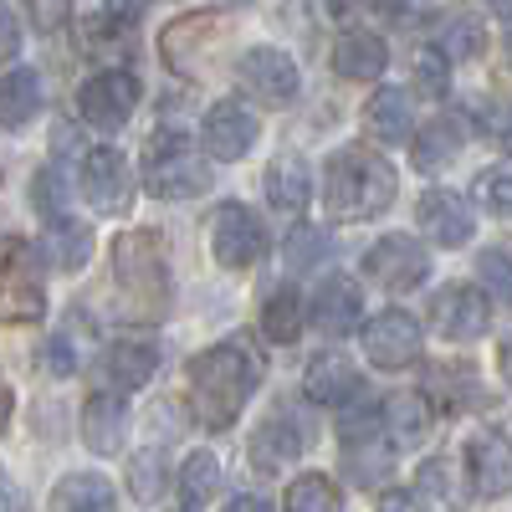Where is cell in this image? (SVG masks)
<instances>
[{
  "instance_id": "7bdbcfd3",
  "label": "cell",
  "mask_w": 512,
  "mask_h": 512,
  "mask_svg": "<svg viewBox=\"0 0 512 512\" xmlns=\"http://www.w3.org/2000/svg\"><path fill=\"white\" fill-rule=\"evenodd\" d=\"M420 487H425V492H446V497H451V472H446L441 461H431V466L420 472ZM451 502H456V497H451Z\"/></svg>"
},
{
  "instance_id": "44dd1931",
  "label": "cell",
  "mask_w": 512,
  "mask_h": 512,
  "mask_svg": "<svg viewBox=\"0 0 512 512\" xmlns=\"http://www.w3.org/2000/svg\"><path fill=\"white\" fill-rule=\"evenodd\" d=\"M364 123H369L374 139L405 144L410 128H415V98H410V88H379L369 98V108H364Z\"/></svg>"
},
{
  "instance_id": "4dcf8cb0",
  "label": "cell",
  "mask_w": 512,
  "mask_h": 512,
  "mask_svg": "<svg viewBox=\"0 0 512 512\" xmlns=\"http://www.w3.org/2000/svg\"><path fill=\"white\" fill-rule=\"evenodd\" d=\"M210 497H221V461L210 451H190L185 466H180V502L205 507Z\"/></svg>"
},
{
  "instance_id": "d590c367",
  "label": "cell",
  "mask_w": 512,
  "mask_h": 512,
  "mask_svg": "<svg viewBox=\"0 0 512 512\" xmlns=\"http://www.w3.org/2000/svg\"><path fill=\"white\" fill-rule=\"evenodd\" d=\"M482 21H472V16H456V21H446L441 26V41H436V47H441V57L446 62H466V57H477L482 52Z\"/></svg>"
},
{
  "instance_id": "5b68a950",
  "label": "cell",
  "mask_w": 512,
  "mask_h": 512,
  "mask_svg": "<svg viewBox=\"0 0 512 512\" xmlns=\"http://www.w3.org/2000/svg\"><path fill=\"white\" fill-rule=\"evenodd\" d=\"M144 190L154 200H195L210 190V164L200 154H190L185 144L164 139L149 159H144Z\"/></svg>"
},
{
  "instance_id": "d6a6232c",
  "label": "cell",
  "mask_w": 512,
  "mask_h": 512,
  "mask_svg": "<svg viewBox=\"0 0 512 512\" xmlns=\"http://www.w3.org/2000/svg\"><path fill=\"white\" fill-rule=\"evenodd\" d=\"M328 251H333V241H328L323 226H297V231L287 236L282 262H287V272H313V267L328 262Z\"/></svg>"
},
{
  "instance_id": "7402d4cb",
  "label": "cell",
  "mask_w": 512,
  "mask_h": 512,
  "mask_svg": "<svg viewBox=\"0 0 512 512\" xmlns=\"http://www.w3.org/2000/svg\"><path fill=\"white\" fill-rule=\"evenodd\" d=\"M308 313H313V323L323 333H349L359 323V313H364V292L349 277H333V282H323L313 292V308Z\"/></svg>"
},
{
  "instance_id": "ee69618b",
  "label": "cell",
  "mask_w": 512,
  "mask_h": 512,
  "mask_svg": "<svg viewBox=\"0 0 512 512\" xmlns=\"http://www.w3.org/2000/svg\"><path fill=\"white\" fill-rule=\"evenodd\" d=\"M379 512H425V502L415 492H384L379 497Z\"/></svg>"
},
{
  "instance_id": "836d02e7",
  "label": "cell",
  "mask_w": 512,
  "mask_h": 512,
  "mask_svg": "<svg viewBox=\"0 0 512 512\" xmlns=\"http://www.w3.org/2000/svg\"><path fill=\"white\" fill-rule=\"evenodd\" d=\"M287 512H344V497H338V487L328 477L308 472L287 487Z\"/></svg>"
},
{
  "instance_id": "484cf974",
  "label": "cell",
  "mask_w": 512,
  "mask_h": 512,
  "mask_svg": "<svg viewBox=\"0 0 512 512\" xmlns=\"http://www.w3.org/2000/svg\"><path fill=\"white\" fill-rule=\"evenodd\" d=\"M41 113V77L36 67H11L0 77V128H26Z\"/></svg>"
},
{
  "instance_id": "ba28073f",
  "label": "cell",
  "mask_w": 512,
  "mask_h": 512,
  "mask_svg": "<svg viewBox=\"0 0 512 512\" xmlns=\"http://www.w3.org/2000/svg\"><path fill=\"white\" fill-rule=\"evenodd\" d=\"M236 77H241V88H246L256 103H267V108H287V103L297 98V88H303L297 62H292L282 47H251V52H241Z\"/></svg>"
},
{
  "instance_id": "7c38bea8",
  "label": "cell",
  "mask_w": 512,
  "mask_h": 512,
  "mask_svg": "<svg viewBox=\"0 0 512 512\" xmlns=\"http://www.w3.org/2000/svg\"><path fill=\"white\" fill-rule=\"evenodd\" d=\"M82 195L103 216H123L134 205V169H128V159L118 149H93L82 159Z\"/></svg>"
},
{
  "instance_id": "9a60e30c",
  "label": "cell",
  "mask_w": 512,
  "mask_h": 512,
  "mask_svg": "<svg viewBox=\"0 0 512 512\" xmlns=\"http://www.w3.org/2000/svg\"><path fill=\"white\" fill-rule=\"evenodd\" d=\"M466 477H472V492L497 502L512 487V461H507V441L502 431H477L466 441Z\"/></svg>"
},
{
  "instance_id": "30bf717a",
  "label": "cell",
  "mask_w": 512,
  "mask_h": 512,
  "mask_svg": "<svg viewBox=\"0 0 512 512\" xmlns=\"http://www.w3.org/2000/svg\"><path fill=\"white\" fill-rule=\"evenodd\" d=\"M431 328L451 344H466V338L487 333V297L472 282H446L441 292H431Z\"/></svg>"
},
{
  "instance_id": "f35d334b",
  "label": "cell",
  "mask_w": 512,
  "mask_h": 512,
  "mask_svg": "<svg viewBox=\"0 0 512 512\" xmlns=\"http://www.w3.org/2000/svg\"><path fill=\"white\" fill-rule=\"evenodd\" d=\"M477 205L487 210V216H507V205H512V180H507L502 164H492L487 175L477 180Z\"/></svg>"
},
{
  "instance_id": "4316f807",
  "label": "cell",
  "mask_w": 512,
  "mask_h": 512,
  "mask_svg": "<svg viewBox=\"0 0 512 512\" xmlns=\"http://www.w3.org/2000/svg\"><path fill=\"white\" fill-rule=\"evenodd\" d=\"M159 369V344L154 338H123V344L108 349V374L118 379V390H139L149 384Z\"/></svg>"
},
{
  "instance_id": "6da1fadb",
  "label": "cell",
  "mask_w": 512,
  "mask_h": 512,
  "mask_svg": "<svg viewBox=\"0 0 512 512\" xmlns=\"http://www.w3.org/2000/svg\"><path fill=\"white\" fill-rule=\"evenodd\" d=\"M400 180H395V164L379 159L374 149H338L328 159V175H323V205L333 210L338 221H374L395 205Z\"/></svg>"
},
{
  "instance_id": "e575fe53",
  "label": "cell",
  "mask_w": 512,
  "mask_h": 512,
  "mask_svg": "<svg viewBox=\"0 0 512 512\" xmlns=\"http://www.w3.org/2000/svg\"><path fill=\"white\" fill-rule=\"evenodd\" d=\"M31 200H36V210L47 221H62L67 210H72V190H67V169H57V164H47V169H36V180H31Z\"/></svg>"
},
{
  "instance_id": "83f0119b",
  "label": "cell",
  "mask_w": 512,
  "mask_h": 512,
  "mask_svg": "<svg viewBox=\"0 0 512 512\" xmlns=\"http://www.w3.org/2000/svg\"><path fill=\"white\" fill-rule=\"evenodd\" d=\"M308 195H313V169L297 154H282L267 169V200H272V210H303Z\"/></svg>"
},
{
  "instance_id": "cb8c5ba5",
  "label": "cell",
  "mask_w": 512,
  "mask_h": 512,
  "mask_svg": "<svg viewBox=\"0 0 512 512\" xmlns=\"http://www.w3.org/2000/svg\"><path fill=\"white\" fill-rule=\"evenodd\" d=\"M52 512H118V492L98 472H67L52 487Z\"/></svg>"
},
{
  "instance_id": "8992f818",
  "label": "cell",
  "mask_w": 512,
  "mask_h": 512,
  "mask_svg": "<svg viewBox=\"0 0 512 512\" xmlns=\"http://www.w3.org/2000/svg\"><path fill=\"white\" fill-rule=\"evenodd\" d=\"M139 108V82L108 67V72H93L88 82H82V93H77V113L88 128H103V134H118V128L134 118Z\"/></svg>"
},
{
  "instance_id": "b9f144b4",
  "label": "cell",
  "mask_w": 512,
  "mask_h": 512,
  "mask_svg": "<svg viewBox=\"0 0 512 512\" xmlns=\"http://www.w3.org/2000/svg\"><path fill=\"white\" fill-rule=\"evenodd\" d=\"M0 512H31V502H26V492L0 472Z\"/></svg>"
},
{
  "instance_id": "f546056e",
  "label": "cell",
  "mask_w": 512,
  "mask_h": 512,
  "mask_svg": "<svg viewBox=\"0 0 512 512\" xmlns=\"http://www.w3.org/2000/svg\"><path fill=\"white\" fill-rule=\"evenodd\" d=\"M303 451V441H297V431L287 420H267L262 431L251 436V461H256V472H282V466Z\"/></svg>"
},
{
  "instance_id": "7a4b0ae2",
  "label": "cell",
  "mask_w": 512,
  "mask_h": 512,
  "mask_svg": "<svg viewBox=\"0 0 512 512\" xmlns=\"http://www.w3.org/2000/svg\"><path fill=\"white\" fill-rule=\"evenodd\" d=\"M251 390H256V369L236 344H216L190 359V410L205 431H226L246 410Z\"/></svg>"
},
{
  "instance_id": "d6986e66",
  "label": "cell",
  "mask_w": 512,
  "mask_h": 512,
  "mask_svg": "<svg viewBox=\"0 0 512 512\" xmlns=\"http://www.w3.org/2000/svg\"><path fill=\"white\" fill-rule=\"evenodd\" d=\"M384 67H390V47L374 31H344L333 47V72L349 82H374Z\"/></svg>"
},
{
  "instance_id": "603a6c76",
  "label": "cell",
  "mask_w": 512,
  "mask_h": 512,
  "mask_svg": "<svg viewBox=\"0 0 512 512\" xmlns=\"http://www.w3.org/2000/svg\"><path fill=\"white\" fill-rule=\"evenodd\" d=\"M379 425H390V436L395 446H415L431 436V425H436V410H431V395H420V390H400L384 400V415Z\"/></svg>"
},
{
  "instance_id": "ab89813d",
  "label": "cell",
  "mask_w": 512,
  "mask_h": 512,
  "mask_svg": "<svg viewBox=\"0 0 512 512\" xmlns=\"http://www.w3.org/2000/svg\"><path fill=\"white\" fill-rule=\"evenodd\" d=\"M477 277L487 282L492 297H507L512 292V277H507V251H482L477 256Z\"/></svg>"
},
{
  "instance_id": "f6af8a7d",
  "label": "cell",
  "mask_w": 512,
  "mask_h": 512,
  "mask_svg": "<svg viewBox=\"0 0 512 512\" xmlns=\"http://www.w3.org/2000/svg\"><path fill=\"white\" fill-rule=\"evenodd\" d=\"M16 47V21H11V11L6 6H0V57H6Z\"/></svg>"
},
{
  "instance_id": "f1b7e54d",
  "label": "cell",
  "mask_w": 512,
  "mask_h": 512,
  "mask_svg": "<svg viewBox=\"0 0 512 512\" xmlns=\"http://www.w3.org/2000/svg\"><path fill=\"white\" fill-rule=\"evenodd\" d=\"M303 328H308V297L297 287H277L267 297V308H262V333L272 338V344H292Z\"/></svg>"
},
{
  "instance_id": "74e56055",
  "label": "cell",
  "mask_w": 512,
  "mask_h": 512,
  "mask_svg": "<svg viewBox=\"0 0 512 512\" xmlns=\"http://www.w3.org/2000/svg\"><path fill=\"white\" fill-rule=\"evenodd\" d=\"M128 487H134L139 502H154V497L164 492V456H159V451L128 456Z\"/></svg>"
},
{
  "instance_id": "1f68e13d",
  "label": "cell",
  "mask_w": 512,
  "mask_h": 512,
  "mask_svg": "<svg viewBox=\"0 0 512 512\" xmlns=\"http://www.w3.org/2000/svg\"><path fill=\"white\" fill-rule=\"evenodd\" d=\"M390 472H395V451L384 446V441H374V436L349 441V477H354L359 487H379Z\"/></svg>"
},
{
  "instance_id": "8fae6325",
  "label": "cell",
  "mask_w": 512,
  "mask_h": 512,
  "mask_svg": "<svg viewBox=\"0 0 512 512\" xmlns=\"http://www.w3.org/2000/svg\"><path fill=\"white\" fill-rule=\"evenodd\" d=\"M210 251H216L221 267H251L256 256L267 251V231L256 221V210H246L236 200L221 205L216 221H210Z\"/></svg>"
},
{
  "instance_id": "9c48e42d",
  "label": "cell",
  "mask_w": 512,
  "mask_h": 512,
  "mask_svg": "<svg viewBox=\"0 0 512 512\" xmlns=\"http://www.w3.org/2000/svg\"><path fill=\"white\" fill-rule=\"evenodd\" d=\"M359 338H364L369 364H379V369H405V364H415V359H420V344H425L420 323H415L405 308H384V313H374V318L364 323Z\"/></svg>"
},
{
  "instance_id": "c3c4849f",
  "label": "cell",
  "mask_w": 512,
  "mask_h": 512,
  "mask_svg": "<svg viewBox=\"0 0 512 512\" xmlns=\"http://www.w3.org/2000/svg\"><path fill=\"white\" fill-rule=\"evenodd\" d=\"M226 6H251V0H226Z\"/></svg>"
},
{
  "instance_id": "52a82bcc",
  "label": "cell",
  "mask_w": 512,
  "mask_h": 512,
  "mask_svg": "<svg viewBox=\"0 0 512 512\" xmlns=\"http://www.w3.org/2000/svg\"><path fill=\"white\" fill-rule=\"evenodd\" d=\"M364 272L379 287H390V292H410V287H420L425 277H431V251H425L415 236H405V231L379 236L364 251Z\"/></svg>"
},
{
  "instance_id": "2e32d148",
  "label": "cell",
  "mask_w": 512,
  "mask_h": 512,
  "mask_svg": "<svg viewBox=\"0 0 512 512\" xmlns=\"http://www.w3.org/2000/svg\"><path fill=\"white\" fill-rule=\"evenodd\" d=\"M420 231L436 246H466L477 231V210L466 205L456 190H431L420 200Z\"/></svg>"
},
{
  "instance_id": "ffe728a7",
  "label": "cell",
  "mask_w": 512,
  "mask_h": 512,
  "mask_svg": "<svg viewBox=\"0 0 512 512\" xmlns=\"http://www.w3.org/2000/svg\"><path fill=\"white\" fill-rule=\"evenodd\" d=\"M36 251H47V262H52L57 272H82V267L93 262L98 241H93V226H82V221L62 216V221L47 226V236L36 241Z\"/></svg>"
},
{
  "instance_id": "60d3db41",
  "label": "cell",
  "mask_w": 512,
  "mask_h": 512,
  "mask_svg": "<svg viewBox=\"0 0 512 512\" xmlns=\"http://www.w3.org/2000/svg\"><path fill=\"white\" fill-rule=\"evenodd\" d=\"M144 6H149V0H103V16H108V21H123V26H134V21L144 16Z\"/></svg>"
},
{
  "instance_id": "5bb4252c",
  "label": "cell",
  "mask_w": 512,
  "mask_h": 512,
  "mask_svg": "<svg viewBox=\"0 0 512 512\" xmlns=\"http://www.w3.org/2000/svg\"><path fill=\"white\" fill-rule=\"evenodd\" d=\"M200 139H205V154L210 159H246L251 154V144H256V113L246 108V103H216L205 113V123H200Z\"/></svg>"
},
{
  "instance_id": "bcb514c9",
  "label": "cell",
  "mask_w": 512,
  "mask_h": 512,
  "mask_svg": "<svg viewBox=\"0 0 512 512\" xmlns=\"http://www.w3.org/2000/svg\"><path fill=\"white\" fill-rule=\"evenodd\" d=\"M226 512H272V502L267 497H231Z\"/></svg>"
},
{
  "instance_id": "e0dca14e",
  "label": "cell",
  "mask_w": 512,
  "mask_h": 512,
  "mask_svg": "<svg viewBox=\"0 0 512 512\" xmlns=\"http://www.w3.org/2000/svg\"><path fill=\"white\" fill-rule=\"evenodd\" d=\"M410 154H415V169H425V175H436V169H446L461 149H466V118L461 113H441L431 118L425 128H410Z\"/></svg>"
},
{
  "instance_id": "ac0fdd59",
  "label": "cell",
  "mask_w": 512,
  "mask_h": 512,
  "mask_svg": "<svg viewBox=\"0 0 512 512\" xmlns=\"http://www.w3.org/2000/svg\"><path fill=\"white\" fill-rule=\"evenodd\" d=\"M82 441H88V451H98V456L123 451V441H128V405L118 395H93L88 405H82Z\"/></svg>"
},
{
  "instance_id": "681fc988",
  "label": "cell",
  "mask_w": 512,
  "mask_h": 512,
  "mask_svg": "<svg viewBox=\"0 0 512 512\" xmlns=\"http://www.w3.org/2000/svg\"><path fill=\"white\" fill-rule=\"evenodd\" d=\"M185 512H195V507H185Z\"/></svg>"
},
{
  "instance_id": "3957f363",
  "label": "cell",
  "mask_w": 512,
  "mask_h": 512,
  "mask_svg": "<svg viewBox=\"0 0 512 512\" xmlns=\"http://www.w3.org/2000/svg\"><path fill=\"white\" fill-rule=\"evenodd\" d=\"M113 277H118V292L128 313H159L164 297H169V272H164V256H159V236L149 231H134V236H118L113 241Z\"/></svg>"
},
{
  "instance_id": "4fadbf2b",
  "label": "cell",
  "mask_w": 512,
  "mask_h": 512,
  "mask_svg": "<svg viewBox=\"0 0 512 512\" xmlns=\"http://www.w3.org/2000/svg\"><path fill=\"white\" fill-rule=\"evenodd\" d=\"M41 313H47L41 277L31 272L26 246H11L0 256V323H36Z\"/></svg>"
},
{
  "instance_id": "d4e9b609",
  "label": "cell",
  "mask_w": 512,
  "mask_h": 512,
  "mask_svg": "<svg viewBox=\"0 0 512 512\" xmlns=\"http://www.w3.org/2000/svg\"><path fill=\"white\" fill-rule=\"evenodd\" d=\"M308 395L318 400V405H344V400H354L359 395V369H354V359H344V354H318L313 364H308Z\"/></svg>"
},
{
  "instance_id": "8d00e7d4",
  "label": "cell",
  "mask_w": 512,
  "mask_h": 512,
  "mask_svg": "<svg viewBox=\"0 0 512 512\" xmlns=\"http://www.w3.org/2000/svg\"><path fill=\"white\" fill-rule=\"evenodd\" d=\"M410 72H415V88L431 93V98H446L451 93V62L441 57V47H420L410 57Z\"/></svg>"
},
{
  "instance_id": "7dc6e473",
  "label": "cell",
  "mask_w": 512,
  "mask_h": 512,
  "mask_svg": "<svg viewBox=\"0 0 512 512\" xmlns=\"http://www.w3.org/2000/svg\"><path fill=\"white\" fill-rule=\"evenodd\" d=\"M11 410H16V400H11V384H6V374H0V431L11 425Z\"/></svg>"
},
{
  "instance_id": "277c9868",
  "label": "cell",
  "mask_w": 512,
  "mask_h": 512,
  "mask_svg": "<svg viewBox=\"0 0 512 512\" xmlns=\"http://www.w3.org/2000/svg\"><path fill=\"white\" fill-rule=\"evenodd\" d=\"M221 47H226V21H221V16H210V11H195V16L169 21L164 36H159L164 62L175 67L180 77H205Z\"/></svg>"
}]
</instances>
